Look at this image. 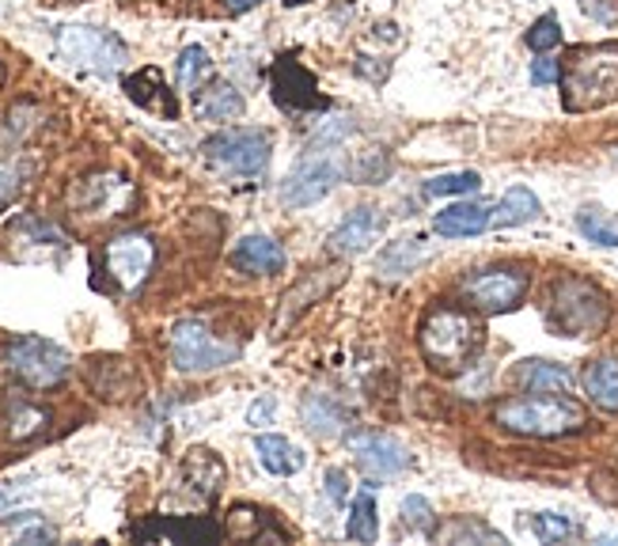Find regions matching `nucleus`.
<instances>
[{
    "mask_svg": "<svg viewBox=\"0 0 618 546\" xmlns=\"http://www.w3.org/2000/svg\"><path fill=\"white\" fill-rule=\"evenodd\" d=\"M483 319L467 307L441 304L422 319L418 327V349H422L425 364L441 375H459L475 364V357L483 353Z\"/></svg>",
    "mask_w": 618,
    "mask_h": 546,
    "instance_id": "obj_1",
    "label": "nucleus"
},
{
    "mask_svg": "<svg viewBox=\"0 0 618 546\" xmlns=\"http://www.w3.org/2000/svg\"><path fill=\"white\" fill-rule=\"evenodd\" d=\"M494 422L501 429L517 433V437L554 440L573 437L588 425V410L570 395H543V391H528L520 398H505L494 410Z\"/></svg>",
    "mask_w": 618,
    "mask_h": 546,
    "instance_id": "obj_2",
    "label": "nucleus"
},
{
    "mask_svg": "<svg viewBox=\"0 0 618 546\" xmlns=\"http://www.w3.org/2000/svg\"><path fill=\"white\" fill-rule=\"evenodd\" d=\"M562 102L570 114L599 110L618 99V42L577 46L562 65Z\"/></svg>",
    "mask_w": 618,
    "mask_h": 546,
    "instance_id": "obj_3",
    "label": "nucleus"
},
{
    "mask_svg": "<svg viewBox=\"0 0 618 546\" xmlns=\"http://www.w3.org/2000/svg\"><path fill=\"white\" fill-rule=\"evenodd\" d=\"M607 296L592 281L562 277L554 281L546 301V327L562 338H592L607 327Z\"/></svg>",
    "mask_w": 618,
    "mask_h": 546,
    "instance_id": "obj_4",
    "label": "nucleus"
},
{
    "mask_svg": "<svg viewBox=\"0 0 618 546\" xmlns=\"http://www.w3.org/2000/svg\"><path fill=\"white\" fill-rule=\"evenodd\" d=\"M4 364L20 375L28 387L34 391H50V387H62L73 361L57 341H46L39 335H15L4 346Z\"/></svg>",
    "mask_w": 618,
    "mask_h": 546,
    "instance_id": "obj_5",
    "label": "nucleus"
},
{
    "mask_svg": "<svg viewBox=\"0 0 618 546\" xmlns=\"http://www.w3.org/2000/svg\"><path fill=\"white\" fill-rule=\"evenodd\" d=\"M167 349H171V364H175L178 372H217L239 357L236 341H220L202 319L175 323L167 338Z\"/></svg>",
    "mask_w": 618,
    "mask_h": 546,
    "instance_id": "obj_6",
    "label": "nucleus"
},
{
    "mask_svg": "<svg viewBox=\"0 0 618 546\" xmlns=\"http://www.w3.org/2000/svg\"><path fill=\"white\" fill-rule=\"evenodd\" d=\"M202 152H205V160L217 164L220 171L254 178L270 167V133L247 130V125H231V130L213 133L209 141L202 144Z\"/></svg>",
    "mask_w": 618,
    "mask_h": 546,
    "instance_id": "obj_7",
    "label": "nucleus"
},
{
    "mask_svg": "<svg viewBox=\"0 0 618 546\" xmlns=\"http://www.w3.org/2000/svg\"><path fill=\"white\" fill-rule=\"evenodd\" d=\"M156 266V243L149 232H122L102 247V270L118 293H137Z\"/></svg>",
    "mask_w": 618,
    "mask_h": 546,
    "instance_id": "obj_8",
    "label": "nucleus"
},
{
    "mask_svg": "<svg viewBox=\"0 0 618 546\" xmlns=\"http://www.w3.org/2000/svg\"><path fill=\"white\" fill-rule=\"evenodd\" d=\"M57 50H62L65 62H73L76 68H91L99 76L118 73L130 57L122 39L96 28H62L57 31Z\"/></svg>",
    "mask_w": 618,
    "mask_h": 546,
    "instance_id": "obj_9",
    "label": "nucleus"
},
{
    "mask_svg": "<svg viewBox=\"0 0 618 546\" xmlns=\"http://www.w3.org/2000/svg\"><path fill=\"white\" fill-rule=\"evenodd\" d=\"M528 285H531L528 270H520V266H489V270L470 273V277L463 281V296H467L478 312L501 315V312L520 307V301L528 296Z\"/></svg>",
    "mask_w": 618,
    "mask_h": 546,
    "instance_id": "obj_10",
    "label": "nucleus"
},
{
    "mask_svg": "<svg viewBox=\"0 0 618 546\" xmlns=\"http://www.w3.org/2000/svg\"><path fill=\"white\" fill-rule=\"evenodd\" d=\"M270 88H273V99H278V107L285 110V114H307V110L330 107V99L319 91L315 76L307 73L296 57H278V62H273Z\"/></svg>",
    "mask_w": 618,
    "mask_h": 546,
    "instance_id": "obj_11",
    "label": "nucleus"
},
{
    "mask_svg": "<svg viewBox=\"0 0 618 546\" xmlns=\"http://www.w3.org/2000/svg\"><path fill=\"white\" fill-rule=\"evenodd\" d=\"M349 451L357 459V471L368 478V482H388V478L402 474L410 467V451L406 444H399L388 433H354L349 437Z\"/></svg>",
    "mask_w": 618,
    "mask_h": 546,
    "instance_id": "obj_12",
    "label": "nucleus"
},
{
    "mask_svg": "<svg viewBox=\"0 0 618 546\" xmlns=\"http://www.w3.org/2000/svg\"><path fill=\"white\" fill-rule=\"evenodd\" d=\"M334 183H338V164H334V156L319 152V156H307L304 164H296L293 175L281 183V201L304 209V205L323 201L334 190Z\"/></svg>",
    "mask_w": 618,
    "mask_h": 546,
    "instance_id": "obj_13",
    "label": "nucleus"
},
{
    "mask_svg": "<svg viewBox=\"0 0 618 546\" xmlns=\"http://www.w3.org/2000/svg\"><path fill=\"white\" fill-rule=\"evenodd\" d=\"M133 539L141 543H152V539H163V543H220L225 539V527L217 524V520L209 516H152L144 520V524L133 527Z\"/></svg>",
    "mask_w": 618,
    "mask_h": 546,
    "instance_id": "obj_14",
    "label": "nucleus"
},
{
    "mask_svg": "<svg viewBox=\"0 0 618 546\" xmlns=\"http://www.w3.org/2000/svg\"><path fill=\"white\" fill-rule=\"evenodd\" d=\"M383 232V212L376 209H354L338 228L330 232V251L334 254H365L368 247Z\"/></svg>",
    "mask_w": 618,
    "mask_h": 546,
    "instance_id": "obj_15",
    "label": "nucleus"
},
{
    "mask_svg": "<svg viewBox=\"0 0 618 546\" xmlns=\"http://www.w3.org/2000/svg\"><path fill=\"white\" fill-rule=\"evenodd\" d=\"M130 194H133V186L126 183V178L96 175V178H88V183H80L76 205H80L84 212H91V217H118V212L126 209V201H130Z\"/></svg>",
    "mask_w": 618,
    "mask_h": 546,
    "instance_id": "obj_16",
    "label": "nucleus"
},
{
    "mask_svg": "<svg viewBox=\"0 0 618 546\" xmlns=\"http://www.w3.org/2000/svg\"><path fill=\"white\" fill-rule=\"evenodd\" d=\"M285 251L281 243H273L270 236H247L231 247V266L251 273V277H270V273L285 270Z\"/></svg>",
    "mask_w": 618,
    "mask_h": 546,
    "instance_id": "obj_17",
    "label": "nucleus"
},
{
    "mask_svg": "<svg viewBox=\"0 0 618 546\" xmlns=\"http://www.w3.org/2000/svg\"><path fill=\"white\" fill-rule=\"evenodd\" d=\"M126 96H130L137 107L144 110H156L163 118H175L178 114V102L171 96V88L163 84V73L160 68H141V73L126 76Z\"/></svg>",
    "mask_w": 618,
    "mask_h": 546,
    "instance_id": "obj_18",
    "label": "nucleus"
},
{
    "mask_svg": "<svg viewBox=\"0 0 618 546\" xmlns=\"http://www.w3.org/2000/svg\"><path fill=\"white\" fill-rule=\"evenodd\" d=\"M494 220V209L483 201H456L448 205L444 212H436V232L448 236V239H467V236H483Z\"/></svg>",
    "mask_w": 618,
    "mask_h": 546,
    "instance_id": "obj_19",
    "label": "nucleus"
},
{
    "mask_svg": "<svg viewBox=\"0 0 618 546\" xmlns=\"http://www.w3.org/2000/svg\"><path fill=\"white\" fill-rule=\"evenodd\" d=\"M194 110L205 122H231L243 114V96L231 84H209V88H197Z\"/></svg>",
    "mask_w": 618,
    "mask_h": 546,
    "instance_id": "obj_20",
    "label": "nucleus"
},
{
    "mask_svg": "<svg viewBox=\"0 0 618 546\" xmlns=\"http://www.w3.org/2000/svg\"><path fill=\"white\" fill-rule=\"evenodd\" d=\"M300 414H304L307 433H312V437H319V440L338 437V433L346 429V422H349L346 410L334 403L330 395H307L304 406H300Z\"/></svg>",
    "mask_w": 618,
    "mask_h": 546,
    "instance_id": "obj_21",
    "label": "nucleus"
},
{
    "mask_svg": "<svg viewBox=\"0 0 618 546\" xmlns=\"http://www.w3.org/2000/svg\"><path fill=\"white\" fill-rule=\"evenodd\" d=\"M254 451H259V463L265 467V471L278 474V478H289V474H296L300 467H304V451H300L293 440L273 437V433L254 437Z\"/></svg>",
    "mask_w": 618,
    "mask_h": 546,
    "instance_id": "obj_22",
    "label": "nucleus"
},
{
    "mask_svg": "<svg viewBox=\"0 0 618 546\" xmlns=\"http://www.w3.org/2000/svg\"><path fill=\"white\" fill-rule=\"evenodd\" d=\"M588 398L607 414H618V357H599L585 369Z\"/></svg>",
    "mask_w": 618,
    "mask_h": 546,
    "instance_id": "obj_23",
    "label": "nucleus"
},
{
    "mask_svg": "<svg viewBox=\"0 0 618 546\" xmlns=\"http://www.w3.org/2000/svg\"><path fill=\"white\" fill-rule=\"evenodd\" d=\"M523 391H543V395H570L573 375L554 361H523L517 372Z\"/></svg>",
    "mask_w": 618,
    "mask_h": 546,
    "instance_id": "obj_24",
    "label": "nucleus"
},
{
    "mask_svg": "<svg viewBox=\"0 0 618 546\" xmlns=\"http://www.w3.org/2000/svg\"><path fill=\"white\" fill-rule=\"evenodd\" d=\"M539 212H543V205H539L535 194H531L528 186H512V190H505V198L497 201L489 228H520V225H531Z\"/></svg>",
    "mask_w": 618,
    "mask_h": 546,
    "instance_id": "obj_25",
    "label": "nucleus"
},
{
    "mask_svg": "<svg viewBox=\"0 0 618 546\" xmlns=\"http://www.w3.org/2000/svg\"><path fill=\"white\" fill-rule=\"evenodd\" d=\"M50 425V414L42 406L28 403V398H12L8 403V414H4V429L12 440H28V437H39V433H46Z\"/></svg>",
    "mask_w": 618,
    "mask_h": 546,
    "instance_id": "obj_26",
    "label": "nucleus"
},
{
    "mask_svg": "<svg viewBox=\"0 0 618 546\" xmlns=\"http://www.w3.org/2000/svg\"><path fill=\"white\" fill-rule=\"evenodd\" d=\"M425 259H429L425 239H399V243H391L388 251L380 254V273L383 277H402V273L422 266Z\"/></svg>",
    "mask_w": 618,
    "mask_h": 546,
    "instance_id": "obj_27",
    "label": "nucleus"
},
{
    "mask_svg": "<svg viewBox=\"0 0 618 546\" xmlns=\"http://www.w3.org/2000/svg\"><path fill=\"white\" fill-rule=\"evenodd\" d=\"M338 281H341V273H338V270H326V277H323V270H319V273H312V277H307L304 285L293 288V293L285 296V307H281V327H285V323L293 319V315L304 312V307L312 304V301H319L326 288L338 285Z\"/></svg>",
    "mask_w": 618,
    "mask_h": 546,
    "instance_id": "obj_28",
    "label": "nucleus"
},
{
    "mask_svg": "<svg viewBox=\"0 0 618 546\" xmlns=\"http://www.w3.org/2000/svg\"><path fill=\"white\" fill-rule=\"evenodd\" d=\"M380 512H376V498L372 493H357L354 498V509H349V524H346V535L354 543H376V535H380Z\"/></svg>",
    "mask_w": 618,
    "mask_h": 546,
    "instance_id": "obj_29",
    "label": "nucleus"
},
{
    "mask_svg": "<svg viewBox=\"0 0 618 546\" xmlns=\"http://www.w3.org/2000/svg\"><path fill=\"white\" fill-rule=\"evenodd\" d=\"M213 76V57L205 54L202 46H186L183 54H178V65H175V80L183 91H197L205 80Z\"/></svg>",
    "mask_w": 618,
    "mask_h": 546,
    "instance_id": "obj_30",
    "label": "nucleus"
},
{
    "mask_svg": "<svg viewBox=\"0 0 618 546\" xmlns=\"http://www.w3.org/2000/svg\"><path fill=\"white\" fill-rule=\"evenodd\" d=\"M577 232L585 236L588 243L618 247V220L604 209H581L577 212Z\"/></svg>",
    "mask_w": 618,
    "mask_h": 546,
    "instance_id": "obj_31",
    "label": "nucleus"
},
{
    "mask_svg": "<svg viewBox=\"0 0 618 546\" xmlns=\"http://www.w3.org/2000/svg\"><path fill=\"white\" fill-rule=\"evenodd\" d=\"M483 186L478 171H452V175H436L425 183V198H452V194H475Z\"/></svg>",
    "mask_w": 618,
    "mask_h": 546,
    "instance_id": "obj_32",
    "label": "nucleus"
},
{
    "mask_svg": "<svg viewBox=\"0 0 618 546\" xmlns=\"http://www.w3.org/2000/svg\"><path fill=\"white\" fill-rule=\"evenodd\" d=\"M402 524H410V527H418V532L433 535L436 516H433V505H429L422 493H410V498H402Z\"/></svg>",
    "mask_w": 618,
    "mask_h": 546,
    "instance_id": "obj_33",
    "label": "nucleus"
},
{
    "mask_svg": "<svg viewBox=\"0 0 618 546\" xmlns=\"http://www.w3.org/2000/svg\"><path fill=\"white\" fill-rule=\"evenodd\" d=\"M531 532H535V539L554 543V539H565V535H577V524L557 516V512H539V516L531 520Z\"/></svg>",
    "mask_w": 618,
    "mask_h": 546,
    "instance_id": "obj_34",
    "label": "nucleus"
},
{
    "mask_svg": "<svg viewBox=\"0 0 618 546\" xmlns=\"http://www.w3.org/2000/svg\"><path fill=\"white\" fill-rule=\"evenodd\" d=\"M557 42H562V28H557V15L546 12L543 20L531 23V31H528V46L535 50V54H546V50H554Z\"/></svg>",
    "mask_w": 618,
    "mask_h": 546,
    "instance_id": "obj_35",
    "label": "nucleus"
},
{
    "mask_svg": "<svg viewBox=\"0 0 618 546\" xmlns=\"http://www.w3.org/2000/svg\"><path fill=\"white\" fill-rule=\"evenodd\" d=\"M444 539H448V543H475V539L505 543V535L494 532V527H486V524H475V520H459V524H452L448 532H444Z\"/></svg>",
    "mask_w": 618,
    "mask_h": 546,
    "instance_id": "obj_36",
    "label": "nucleus"
},
{
    "mask_svg": "<svg viewBox=\"0 0 618 546\" xmlns=\"http://www.w3.org/2000/svg\"><path fill=\"white\" fill-rule=\"evenodd\" d=\"M20 190H23V167L20 164H0V209L12 205V198Z\"/></svg>",
    "mask_w": 618,
    "mask_h": 546,
    "instance_id": "obj_37",
    "label": "nucleus"
},
{
    "mask_svg": "<svg viewBox=\"0 0 618 546\" xmlns=\"http://www.w3.org/2000/svg\"><path fill=\"white\" fill-rule=\"evenodd\" d=\"M562 80V62H554V57H539L535 65H531V84H557Z\"/></svg>",
    "mask_w": 618,
    "mask_h": 546,
    "instance_id": "obj_38",
    "label": "nucleus"
},
{
    "mask_svg": "<svg viewBox=\"0 0 618 546\" xmlns=\"http://www.w3.org/2000/svg\"><path fill=\"white\" fill-rule=\"evenodd\" d=\"M581 8H585L588 15H596L599 23H611V15H615L611 0H581Z\"/></svg>",
    "mask_w": 618,
    "mask_h": 546,
    "instance_id": "obj_39",
    "label": "nucleus"
},
{
    "mask_svg": "<svg viewBox=\"0 0 618 546\" xmlns=\"http://www.w3.org/2000/svg\"><path fill=\"white\" fill-rule=\"evenodd\" d=\"M326 490H330L334 501H346V474H341V471H326Z\"/></svg>",
    "mask_w": 618,
    "mask_h": 546,
    "instance_id": "obj_40",
    "label": "nucleus"
},
{
    "mask_svg": "<svg viewBox=\"0 0 618 546\" xmlns=\"http://www.w3.org/2000/svg\"><path fill=\"white\" fill-rule=\"evenodd\" d=\"M270 414H273V398H262V403H254L251 406V425L270 422Z\"/></svg>",
    "mask_w": 618,
    "mask_h": 546,
    "instance_id": "obj_41",
    "label": "nucleus"
},
{
    "mask_svg": "<svg viewBox=\"0 0 618 546\" xmlns=\"http://www.w3.org/2000/svg\"><path fill=\"white\" fill-rule=\"evenodd\" d=\"M254 4H262V0H228V8H231V12H236V15L251 12V8H254Z\"/></svg>",
    "mask_w": 618,
    "mask_h": 546,
    "instance_id": "obj_42",
    "label": "nucleus"
},
{
    "mask_svg": "<svg viewBox=\"0 0 618 546\" xmlns=\"http://www.w3.org/2000/svg\"><path fill=\"white\" fill-rule=\"evenodd\" d=\"M23 490H0V509L4 505H15V498H20Z\"/></svg>",
    "mask_w": 618,
    "mask_h": 546,
    "instance_id": "obj_43",
    "label": "nucleus"
},
{
    "mask_svg": "<svg viewBox=\"0 0 618 546\" xmlns=\"http://www.w3.org/2000/svg\"><path fill=\"white\" fill-rule=\"evenodd\" d=\"M289 8H300V4H312V0H285Z\"/></svg>",
    "mask_w": 618,
    "mask_h": 546,
    "instance_id": "obj_44",
    "label": "nucleus"
},
{
    "mask_svg": "<svg viewBox=\"0 0 618 546\" xmlns=\"http://www.w3.org/2000/svg\"><path fill=\"white\" fill-rule=\"evenodd\" d=\"M611 160H615V167H618V144H615V149H611Z\"/></svg>",
    "mask_w": 618,
    "mask_h": 546,
    "instance_id": "obj_45",
    "label": "nucleus"
},
{
    "mask_svg": "<svg viewBox=\"0 0 618 546\" xmlns=\"http://www.w3.org/2000/svg\"><path fill=\"white\" fill-rule=\"evenodd\" d=\"M0 84H4V68H0Z\"/></svg>",
    "mask_w": 618,
    "mask_h": 546,
    "instance_id": "obj_46",
    "label": "nucleus"
},
{
    "mask_svg": "<svg viewBox=\"0 0 618 546\" xmlns=\"http://www.w3.org/2000/svg\"><path fill=\"white\" fill-rule=\"evenodd\" d=\"M615 539H618V535H611V543H615Z\"/></svg>",
    "mask_w": 618,
    "mask_h": 546,
    "instance_id": "obj_47",
    "label": "nucleus"
}]
</instances>
